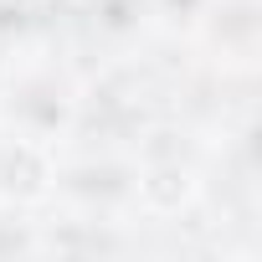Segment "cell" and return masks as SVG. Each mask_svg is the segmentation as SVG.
Listing matches in <instances>:
<instances>
[{
    "label": "cell",
    "instance_id": "1",
    "mask_svg": "<svg viewBox=\"0 0 262 262\" xmlns=\"http://www.w3.org/2000/svg\"><path fill=\"white\" fill-rule=\"evenodd\" d=\"M6 185H11L16 195H36V190L47 185V165H41V155L26 149V144H16V149L6 155Z\"/></svg>",
    "mask_w": 262,
    "mask_h": 262
},
{
    "label": "cell",
    "instance_id": "2",
    "mask_svg": "<svg viewBox=\"0 0 262 262\" xmlns=\"http://www.w3.org/2000/svg\"><path fill=\"white\" fill-rule=\"evenodd\" d=\"M185 195H190V175H185V170H155V175L144 180V201L160 206V211H175Z\"/></svg>",
    "mask_w": 262,
    "mask_h": 262
},
{
    "label": "cell",
    "instance_id": "3",
    "mask_svg": "<svg viewBox=\"0 0 262 262\" xmlns=\"http://www.w3.org/2000/svg\"><path fill=\"white\" fill-rule=\"evenodd\" d=\"M16 6H26V0H16Z\"/></svg>",
    "mask_w": 262,
    "mask_h": 262
}]
</instances>
